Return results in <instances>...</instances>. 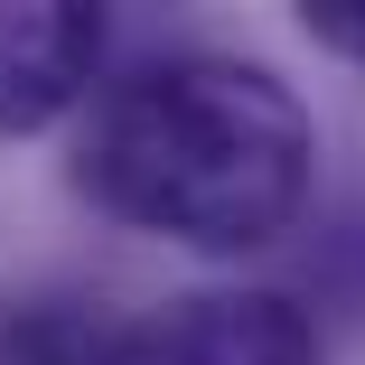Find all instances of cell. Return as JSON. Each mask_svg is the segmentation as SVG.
I'll list each match as a JSON object with an SVG mask.
<instances>
[{
	"mask_svg": "<svg viewBox=\"0 0 365 365\" xmlns=\"http://www.w3.org/2000/svg\"><path fill=\"white\" fill-rule=\"evenodd\" d=\"M319 140L272 66L160 56L103 85L76 131V187L131 235L187 253H262L309 206Z\"/></svg>",
	"mask_w": 365,
	"mask_h": 365,
	"instance_id": "obj_1",
	"label": "cell"
},
{
	"mask_svg": "<svg viewBox=\"0 0 365 365\" xmlns=\"http://www.w3.org/2000/svg\"><path fill=\"white\" fill-rule=\"evenodd\" d=\"M113 365H319V328L290 290H187L113 328Z\"/></svg>",
	"mask_w": 365,
	"mask_h": 365,
	"instance_id": "obj_2",
	"label": "cell"
},
{
	"mask_svg": "<svg viewBox=\"0 0 365 365\" xmlns=\"http://www.w3.org/2000/svg\"><path fill=\"white\" fill-rule=\"evenodd\" d=\"M103 0H0V140L56 131L94 103L103 76Z\"/></svg>",
	"mask_w": 365,
	"mask_h": 365,
	"instance_id": "obj_3",
	"label": "cell"
},
{
	"mask_svg": "<svg viewBox=\"0 0 365 365\" xmlns=\"http://www.w3.org/2000/svg\"><path fill=\"white\" fill-rule=\"evenodd\" d=\"M0 365H113V328L76 300H0Z\"/></svg>",
	"mask_w": 365,
	"mask_h": 365,
	"instance_id": "obj_4",
	"label": "cell"
},
{
	"mask_svg": "<svg viewBox=\"0 0 365 365\" xmlns=\"http://www.w3.org/2000/svg\"><path fill=\"white\" fill-rule=\"evenodd\" d=\"M300 29H309L328 56L365 66V0H300Z\"/></svg>",
	"mask_w": 365,
	"mask_h": 365,
	"instance_id": "obj_5",
	"label": "cell"
}]
</instances>
